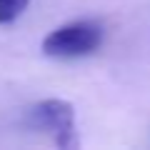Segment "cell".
I'll return each mask as SVG.
<instances>
[{"instance_id":"cell-1","label":"cell","mask_w":150,"mask_h":150,"mask_svg":"<svg viewBox=\"0 0 150 150\" xmlns=\"http://www.w3.org/2000/svg\"><path fill=\"white\" fill-rule=\"evenodd\" d=\"M103 25L98 20H73L55 28L43 40V53L50 58H85L103 45Z\"/></svg>"},{"instance_id":"cell-2","label":"cell","mask_w":150,"mask_h":150,"mask_svg":"<svg viewBox=\"0 0 150 150\" xmlns=\"http://www.w3.org/2000/svg\"><path fill=\"white\" fill-rule=\"evenodd\" d=\"M28 123L38 130H50L55 135V143L65 150L78 148V135H75V110L70 103L50 98L40 100L28 110Z\"/></svg>"},{"instance_id":"cell-3","label":"cell","mask_w":150,"mask_h":150,"mask_svg":"<svg viewBox=\"0 0 150 150\" xmlns=\"http://www.w3.org/2000/svg\"><path fill=\"white\" fill-rule=\"evenodd\" d=\"M30 0H0V25H10L23 15Z\"/></svg>"}]
</instances>
